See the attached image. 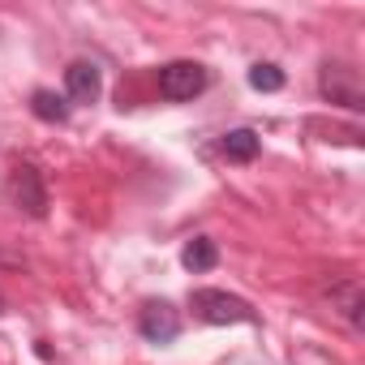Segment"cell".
Returning <instances> with one entry per match:
<instances>
[{
	"instance_id": "6",
	"label": "cell",
	"mask_w": 365,
	"mask_h": 365,
	"mask_svg": "<svg viewBox=\"0 0 365 365\" xmlns=\"http://www.w3.org/2000/svg\"><path fill=\"white\" fill-rule=\"evenodd\" d=\"M65 91H69L73 103H95L99 91H103V78H99V69L91 61H73L65 69Z\"/></svg>"
},
{
	"instance_id": "7",
	"label": "cell",
	"mask_w": 365,
	"mask_h": 365,
	"mask_svg": "<svg viewBox=\"0 0 365 365\" xmlns=\"http://www.w3.org/2000/svg\"><path fill=\"white\" fill-rule=\"evenodd\" d=\"M331 309L335 314H344L356 331H361V309H365V297H361V284L356 279H339V284H331Z\"/></svg>"
},
{
	"instance_id": "8",
	"label": "cell",
	"mask_w": 365,
	"mask_h": 365,
	"mask_svg": "<svg viewBox=\"0 0 365 365\" xmlns=\"http://www.w3.org/2000/svg\"><path fill=\"white\" fill-rule=\"evenodd\" d=\"M180 262H185V271H211V267L220 262V250H215V241L194 237L185 250H180Z\"/></svg>"
},
{
	"instance_id": "1",
	"label": "cell",
	"mask_w": 365,
	"mask_h": 365,
	"mask_svg": "<svg viewBox=\"0 0 365 365\" xmlns=\"http://www.w3.org/2000/svg\"><path fill=\"white\" fill-rule=\"evenodd\" d=\"M194 314H198L202 322H211V327H224V322H254L250 301L228 297V292H220V288H198V292H194Z\"/></svg>"
},
{
	"instance_id": "9",
	"label": "cell",
	"mask_w": 365,
	"mask_h": 365,
	"mask_svg": "<svg viewBox=\"0 0 365 365\" xmlns=\"http://www.w3.org/2000/svg\"><path fill=\"white\" fill-rule=\"evenodd\" d=\"M258 133L254 129H232L228 138H224V155L232 159V163H250V159H258Z\"/></svg>"
},
{
	"instance_id": "5",
	"label": "cell",
	"mask_w": 365,
	"mask_h": 365,
	"mask_svg": "<svg viewBox=\"0 0 365 365\" xmlns=\"http://www.w3.org/2000/svg\"><path fill=\"white\" fill-rule=\"evenodd\" d=\"M142 335L150 339V344H172L176 335H180V318H176V309L168 305V301H150L146 309H142Z\"/></svg>"
},
{
	"instance_id": "11",
	"label": "cell",
	"mask_w": 365,
	"mask_h": 365,
	"mask_svg": "<svg viewBox=\"0 0 365 365\" xmlns=\"http://www.w3.org/2000/svg\"><path fill=\"white\" fill-rule=\"evenodd\" d=\"M250 86H254V91H279V86H284V73H279L275 65H254V69H250Z\"/></svg>"
},
{
	"instance_id": "2",
	"label": "cell",
	"mask_w": 365,
	"mask_h": 365,
	"mask_svg": "<svg viewBox=\"0 0 365 365\" xmlns=\"http://www.w3.org/2000/svg\"><path fill=\"white\" fill-rule=\"evenodd\" d=\"M202 91H207V69L198 61H172V65L159 69V95L172 99V103H185Z\"/></svg>"
},
{
	"instance_id": "3",
	"label": "cell",
	"mask_w": 365,
	"mask_h": 365,
	"mask_svg": "<svg viewBox=\"0 0 365 365\" xmlns=\"http://www.w3.org/2000/svg\"><path fill=\"white\" fill-rule=\"evenodd\" d=\"M9 202L18 211H26L31 220H43L48 215V190H43V176L31 168V163H18L9 172Z\"/></svg>"
},
{
	"instance_id": "10",
	"label": "cell",
	"mask_w": 365,
	"mask_h": 365,
	"mask_svg": "<svg viewBox=\"0 0 365 365\" xmlns=\"http://www.w3.org/2000/svg\"><path fill=\"white\" fill-rule=\"evenodd\" d=\"M31 108H35V116H39V120H48V125H61V120L69 116V103H65L56 91H35Z\"/></svg>"
},
{
	"instance_id": "4",
	"label": "cell",
	"mask_w": 365,
	"mask_h": 365,
	"mask_svg": "<svg viewBox=\"0 0 365 365\" xmlns=\"http://www.w3.org/2000/svg\"><path fill=\"white\" fill-rule=\"evenodd\" d=\"M322 95L331 99V103H339V108H352V112H361L365 108V86H361V73L356 69H348V65H322Z\"/></svg>"
}]
</instances>
